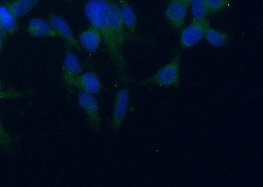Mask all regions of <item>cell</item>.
<instances>
[{"instance_id": "1", "label": "cell", "mask_w": 263, "mask_h": 187, "mask_svg": "<svg viewBox=\"0 0 263 187\" xmlns=\"http://www.w3.org/2000/svg\"><path fill=\"white\" fill-rule=\"evenodd\" d=\"M111 0H88L84 6L87 19L100 32L102 39L106 46L109 55L114 60L119 71L124 69V61L122 50L115 40L109 25Z\"/></svg>"}, {"instance_id": "2", "label": "cell", "mask_w": 263, "mask_h": 187, "mask_svg": "<svg viewBox=\"0 0 263 187\" xmlns=\"http://www.w3.org/2000/svg\"><path fill=\"white\" fill-rule=\"evenodd\" d=\"M180 55L177 54L170 62L161 68L145 84H153L162 87L177 88L180 85Z\"/></svg>"}, {"instance_id": "3", "label": "cell", "mask_w": 263, "mask_h": 187, "mask_svg": "<svg viewBox=\"0 0 263 187\" xmlns=\"http://www.w3.org/2000/svg\"><path fill=\"white\" fill-rule=\"evenodd\" d=\"M210 27L208 20H194L182 30L180 35V46L182 49L192 48L198 44L205 36Z\"/></svg>"}, {"instance_id": "4", "label": "cell", "mask_w": 263, "mask_h": 187, "mask_svg": "<svg viewBox=\"0 0 263 187\" xmlns=\"http://www.w3.org/2000/svg\"><path fill=\"white\" fill-rule=\"evenodd\" d=\"M80 107L85 112L88 122L96 132H100L101 118L97 100L91 93L80 92L78 95Z\"/></svg>"}, {"instance_id": "5", "label": "cell", "mask_w": 263, "mask_h": 187, "mask_svg": "<svg viewBox=\"0 0 263 187\" xmlns=\"http://www.w3.org/2000/svg\"><path fill=\"white\" fill-rule=\"evenodd\" d=\"M130 93L126 88H123L117 92L112 111L111 127L116 132L120 130L127 115Z\"/></svg>"}, {"instance_id": "6", "label": "cell", "mask_w": 263, "mask_h": 187, "mask_svg": "<svg viewBox=\"0 0 263 187\" xmlns=\"http://www.w3.org/2000/svg\"><path fill=\"white\" fill-rule=\"evenodd\" d=\"M48 19L49 24L57 32L59 37H62L70 47L75 50H81V46L79 42L77 40L72 29L64 18L60 15L51 13L48 15Z\"/></svg>"}, {"instance_id": "7", "label": "cell", "mask_w": 263, "mask_h": 187, "mask_svg": "<svg viewBox=\"0 0 263 187\" xmlns=\"http://www.w3.org/2000/svg\"><path fill=\"white\" fill-rule=\"evenodd\" d=\"M82 65L78 57L70 50L67 51L62 69V78L66 85L73 88L75 79L81 74Z\"/></svg>"}, {"instance_id": "8", "label": "cell", "mask_w": 263, "mask_h": 187, "mask_svg": "<svg viewBox=\"0 0 263 187\" xmlns=\"http://www.w3.org/2000/svg\"><path fill=\"white\" fill-rule=\"evenodd\" d=\"M109 25L112 35L117 44L122 50L126 40L125 27L122 19L119 4L111 0V9L109 13Z\"/></svg>"}, {"instance_id": "9", "label": "cell", "mask_w": 263, "mask_h": 187, "mask_svg": "<svg viewBox=\"0 0 263 187\" xmlns=\"http://www.w3.org/2000/svg\"><path fill=\"white\" fill-rule=\"evenodd\" d=\"M189 5L180 0H171L166 10V17L178 29H182L186 18Z\"/></svg>"}, {"instance_id": "10", "label": "cell", "mask_w": 263, "mask_h": 187, "mask_svg": "<svg viewBox=\"0 0 263 187\" xmlns=\"http://www.w3.org/2000/svg\"><path fill=\"white\" fill-rule=\"evenodd\" d=\"M73 88H76L81 92L95 94L100 92L102 85L100 79L95 73L91 72L81 74L75 79Z\"/></svg>"}, {"instance_id": "11", "label": "cell", "mask_w": 263, "mask_h": 187, "mask_svg": "<svg viewBox=\"0 0 263 187\" xmlns=\"http://www.w3.org/2000/svg\"><path fill=\"white\" fill-rule=\"evenodd\" d=\"M27 32L30 36L34 37H59L49 22L39 18H33L29 21Z\"/></svg>"}, {"instance_id": "12", "label": "cell", "mask_w": 263, "mask_h": 187, "mask_svg": "<svg viewBox=\"0 0 263 187\" xmlns=\"http://www.w3.org/2000/svg\"><path fill=\"white\" fill-rule=\"evenodd\" d=\"M102 41V37L98 30L91 25L84 30L80 36L79 44L82 48L90 53H95L98 50Z\"/></svg>"}, {"instance_id": "13", "label": "cell", "mask_w": 263, "mask_h": 187, "mask_svg": "<svg viewBox=\"0 0 263 187\" xmlns=\"http://www.w3.org/2000/svg\"><path fill=\"white\" fill-rule=\"evenodd\" d=\"M41 0H12L6 3L16 18L23 17L32 11Z\"/></svg>"}, {"instance_id": "14", "label": "cell", "mask_w": 263, "mask_h": 187, "mask_svg": "<svg viewBox=\"0 0 263 187\" xmlns=\"http://www.w3.org/2000/svg\"><path fill=\"white\" fill-rule=\"evenodd\" d=\"M0 24L7 34H13L17 31V18L11 12L6 4H0Z\"/></svg>"}, {"instance_id": "15", "label": "cell", "mask_w": 263, "mask_h": 187, "mask_svg": "<svg viewBox=\"0 0 263 187\" xmlns=\"http://www.w3.org/2000/svg\"><path fill=\"white\" fill-rule=\"evenodd\" d=\"M120 12L124 27L131 32H135L136 29V17L134 9L128 0H119Z\"/></svg>"}, {"instance_id": "16", "label": "cell", "mask_w": 263, "mask_h": 187, "mask_svg": "<svg viewBox=\"0 0 263 187\" xmlns=\"http://www.w3.org/2000/svg\"><path fill=\"white\" fill-rule=\"evenodd\" d=\"M204 37L211 46L215 48H221L226 45L229 39V35L227 33L210 27L206 29Z\"/></svg>"}, {"instance_id": "17", "label": "cell", "mask_w": 263, "mask_h": 187, "mask_svg": "<svg viewBox=\"0 0 263 187\" xmlns=\"http://www.w3.org/2000/svg\"><path fill=\"white\" fill-rule=\"evenodd\" d=\"M190 4L191 5L192 15L194 20L206 19L208 11L203 0H192Z\"/></svg>"}, {"instance_id": "18", "label": "cell", "mask_w": 263, "mask_h": 187, "mask_svg": "<svg viewBox=\"0 0 263 187\" xmlns=\"http://www.w3.org/2000/svg\"><path fill=\"white\" fill-rule=\"evenodd\" d=\"M0 147L8 153H10L14 148V141L12 137L4 128L1 120H0Z\"/></svg>"}, {"instance_id": "19", "label": "cell", "mask_w": 263, "mask_h": 187, "mask_svg": "<svg viewBox=\"0 0 263 187\" xmlns=\"http://www.w3.org/2000/svg\"><path fill=\"white\" fill-rule=\"evenodd\" d=\"M208 13L213 14L222 10L229 6V0H203Z\"/></svg>"}, {"instance_id": "20", "label": "cell", "mask_w": 263, "mask_h": 187, "mask_svg": "<svg viewBox=\"0 0 263 187\" xmlns=\"http://www.w3.org/2000/svg\"><path fill=\"white\" fill-rule=\"evenodd\" d=\"M27 95H29V93L23 91L4 90L2 88L0 89V100L16 99V98L25 97Z\"/></svg>"}, {"instance_id": "21", "label": "cell", "mask_w": 263, "mask_h": 187, "mask_svg": "<svg viewBox=\"0 0 263 187\" xmlns=\"http://www.w3.org/2000/svg\"><path fill=\"white\" fill-rule=\"evenodd\" d=\"M7 32L5 30L4 28L0 24V39H4L5 36H6Z\"/></svg>"}, {"instance_id": "22", "label": "cell", "mask_w": 263, "mask_h": 187, "mask_svg": "<svg viewBox=\"0 0 263 187\" xmlns=\"http://www.w3.org/2000/svg\"><path fill=\"white\" fill-rule=\"evenodd\" d=\"M4 41L3 39H0V52L2 50V48H3Z\"/></svg>"}, {"instance_id": "23", "label": "cell", "mask_w": 263, "mask_h": 187, "mask_svg": "<svg viewBox=\"0 0 263 187\" xmlns=\"http://www.w3.org/2000/svg\"><path fill=\"white\" fill-rule=\"evenodd\" d=\"M180 1L184 2L185 4H186L187 5H190V2H191L192 0H180Z\"/></svg>"}, {"instance_id": "24", "label": "cell", "mask_w": 263, "mask_h": 187, "mask_svg": "<svg viewBox=\"0 0 263 187\" xmlns=\"http://www.w3.org/2000/svg\"><path fill=\"white\" fill-rule=\"evenodd\" d=\"M2 88V84L1 80H0V89Z\"/></svg>"}]
</instances>
